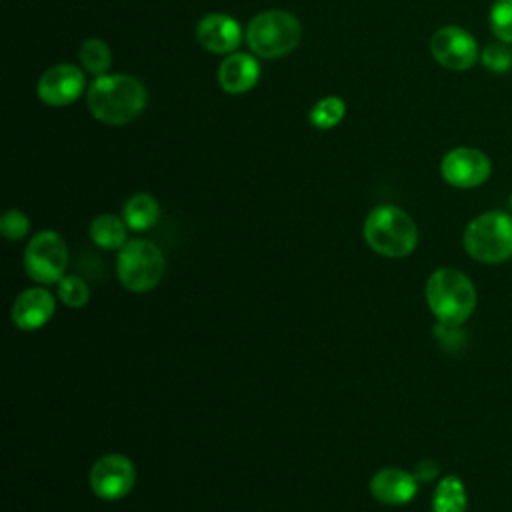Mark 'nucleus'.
<instances>
[{
	"label": "nucleus",
	"instance_id": "obj_26",
	"mask_svg": "<svg viewBox=\"0 0 512 512\" xmlns=\"http://www.w3.org/2000/svg\"><path fill=\"white\" fill-rule=\"evenodd\" d=\"M510 204H512V196H510Z\"/></svg>",
	"mask_w": 512,
	"mask_h": 512
},
{
	"label": "nucleus",
	"instance_id": "obj_2",
	"mask_svg": "<svg viewBox=\"0 0 512 512\" xmlns=\"http://www.w3.org/2000/svg\"><path fill=\"white\" fill-rule=\"evenodd\" d=\"M364 242L380 256L404 258L418 244V226L412 216L394 204L374 206L362 226Z\"/></svg>",
	"mask_w": 512,
	"mask_h": 512
},
{
	"label": "nucleus",
	"instance_id": "obj_8",
	"mask_svg": "<svg viewBox=\"0 0 512 512\" xmlns=\"http://www.w3.org/2000/svg\"><path fill=\"white\" fill-rule=\"evenodd\" d=\"M88 482L92 492L100 500H108V502L120 500L126 494H130V490L136 484L134 462L128 456L118 452L104 454L92 464Z\"/></svg>",
	"mask_w": 512,
	"mask_h": 512
},
{
	"label": "nucleus",
	"instance_id": "obj_18",
	"mask_svg": "<svg viewBox=\"0 0 512 512\" xmlns=\"http://www.w3.org/2000/svg\"><path fill=\"white\" fill-rule=\"evenodd\" d=\"M468 498L462 480L454 474L444 476L432 494V512H466Z\"/></svg>",
	"mask_w": 512,
	"mask_h": 512
},
{
	"label": "nucleus",
	"instance_id": "obj_5",
	"mask_svg": "<svg viewBox=\"0 0 512 512\" xmlns=\"http://www.w3.org/2000/svg\"><path fill=\"white\" fill-rule=\"evenodd\" d=\"M166 270V258L158 244L146 238H132L120 250L116 258L118 282L134 294L154 290Z\"/></svg>",
	"mask_w": 512,
	"mask_h": 512
},
{
	"label": "nucleus",
	"instance_id": "obj_15",
	"mask_svg": "<svg viewBox=\"0 0 512 512\" xmlns=\"http://www.w3.org/2000/svg\"><path fill=\"white\" fill-rule=\"evenodd\" d=\"M260 78V64L252 54L232 52L218 68V84L228 94H244L256 86Z\"/></svg>",
	"mask_w": 512,
	"mask_h": 512
},
{
	"label": "nucleus",
	"instance_id": "obj_22",
	"mask_svg": "<svg viewBox=\"0 0 512 512\" xmlns=\"http://www.w3.org/2000/svg\"><path fill=\"white\" fill-rule=\"evenodd\" d=\"M488 22L498 40L512 44V0H494Z\"/></svg>",
	"mask_w": 512,
	"mask_h": 512
},
{
	"label": "nucleus",
	"instance_id": "obj_4",
	"mask_svg": "<svg viewBox=\"0 0 512 512\" xmlns=\"http://www.w3.org/2000/svg\"><path fill=\"white\" fill-rule=\"evenodd\" d=\"M302 26L292 12L264 10L246 26V44L260 58H282L296 50Z\"/></svg>",
	"mask_w": 512,
	"mask_h": 512
},
{
	"label": "nucleus",
	"instance_id": "obj_1",
	"mask_svg": "<svg viewBox=\"0 0 512 512\" xmlns=\"http://www.w3.org/2000/svg\"><path fill=\"white\" fill-rule=\"evenodd\" d=\"M92 116L110 126H124L136 120L146 108V88L128 74H104L88 88L86 96Z\"/></svg>",
	"mask_w": 512,
	"mask_h": 512
},
{
	"label": "nucleus",
	"instance_id": "obj_19",
	"mask_svg": "<svg viewBox=\"0 0 512 512\" xmlns=\"http://www.w3.org/2000/svg\"><path fill=\"white\" fill-rule=\"evenodd\" d=\"M78 56H80V64L86 72H90L94 76L108 74V68L112 64V52H110V46L104 40L88 38L80 46Z\"/></svg>",
	"mask_w": 512,
	"mask_h": 512
},
{
	"label": "nucleus",
	"instance_id": "obj_9",
	"mask_svg": "<svg viewBox=\"0 0 512 512\" xmlns=\"http://www.w3.org/2000/svg\"><path fill=\"white\" fill-rule=\"evenodd\" d=\"M430 52L448 70H468L480 56L474 36L460 26L438 28L430 38Z\"/></svg>",
	"mask_w": 512,
	"mask_h": 512
},
{
	"label": "nucleus",
	"instance_id": "obj_14",
	"mask_svg": "<svg viewBox=\"0 0 512 512\" xmlns=\"http://www.w3.org/2000/svg\"><path fill=\"white\" fill-rule=\"evenodd\" d=\"M370 494L380 504L402 506L408 504L418 492V478L404 468H380L370 478Z\"/></svg>",
	"mask_w": 512,
	"mask_h": 512
},
{
	"label": "nucleus",
	"instance_id": "obj_3",
	"mask_svg": "<svg viewBox=\"0 0 512 512\" xmlns=\"http://www.w3.org/2000/svg\"><path fill=\"white\" fill-rule=\"evenodd\" d=\"M426 302L440 324L460 326L476 308V288L456 268H438L426 280Z\"/></svg>",
	"mask_w": 512,
	"mask_h": 512
},
{
	"label": "nucleus",
	"instance_id": "obj_20",
	"mask_svg": "<svg viewBox=\"0 0 512 512\" xmlns=\"http://www.w3.org/2000/svg\"><path fill=\"white\" fill-rule=\"evenodd\" d=\"M344 114H346L344 100L340 96H326L312 106L308 120L318 130H330L342 122Z\"/></svg>",
	"mask_w": 512,
	"mask_h": 512
},
{
	"label": "nucleus",
	"instance_id": "obj_13",
	"mask_svg": "<svg viewBox=\"0 0 512 512\" xmlns=\"http://www.w3.org/2000/svg\"><path fill=\"white\" fill-rule=\"evenodd\" d=\"M196 40L208 52L232 54L240 46L242 28L230 14L212 12L198 22Z\"/></svg>",
	"mask_w": 512,
	"mask_h": 512
},
{
	"label": "nucleus",
	"instance_id": "obj_12",
	"mask_svg": "<svg viewBox=\"0 0 512 512\" xmlns=\"http://www.w3.org/2000/svg\"><path fill=\"white\" fill-rule=\"evenodd\" d=\"M56 312V300L48 288L30 286L12 302V324L22 332H34L46 326Z\"/></svg>",
	"mask_w": 512,
	"mask_h": 512
},
{
	"label": "nucleus",
	"instance_id": "obj_25",
	"mask_svg": "<svg viewBox=\"0 0 512 512\" xmlns=\"http://www.w3.org/2000/svg\"><path fill=\"white\" fill-rule=\"evenodd\" d=\"M436 472H438V468H436V464L432 462V460H424V462H420L418 464V468L414 470V476L418 478V480H430V478H434L436 476Z\"/></svg>",
	"mask_w": 512,
	"mask_h": 512
},
{
	"label": "nucleus",
	"instance_id": "obj_7",
	"mask_svg": "<svg viewBox=\"0 0 512 512\" xmlns=\"http://www.w3.org/2000/svg\"><path fill=\"white\" fill-rule=\"evenodd\" d=\"M22 262L34 282L42 286L58 284L68 266L66 240L56 230H40L28 240Z\"/></svg>",
	"mask_w": 512,
	"mask_h": 512
},
{
	"label": "nucleus",
	"instance_id": "obj_24",
	"mask_svg": "<svg viewBox=\"0 0 512 512\" xmlns=\"http://www.w3.org/2000/svg\"><path fill=\"white\" fill-rule=\"evenodd\" d=\"M0 232L6 240H22L30 232V218L22 210L10 208L0 218Z\"/></svg>",
	"mask_w": 512,
	"mask_h": 512
},
{
	"label": "nucleus",
	"instance_id": "obj_6",
	"mask_svg": "<svg viewBox=\"0 0 512 512\" xmlns=\"http://www.w3.org/2000/svg\"><path fill=\"white\" fill-rule=\"evenodd\" d=\"M466 252L484 264L512 256V216L492 210L476 216L464 230Z\"/></svg>",
	"mask_w": 512,
	"mask_h": 512
},
{
	"label": "nucleus",
	"instance_id": "obj_16",
	"mask_svg": "<svg viewBox=\"0 0 512 512\" xmlns=\"http://www.w3.org/2000/svg\"><path fill=\"white\" fill-rule=\"evenodd\" d=\"M90 238L102 250H120L128 242V224L116 214H98L90 222Z\"/></svg>",
	"mask_w": 512,
	"mask_h": 512
},
{
	"label": "nucleus",
	"instance_id": "obj_11",
	"mask_svg": "<svg viewBox=\"0 0 512 512\" xmlns=\"http://www.w3.org/2000/svg\"><path fill=\"white\" fill-rule=\"evenodd\" d=\"M84 90V74L76 64H54L36 86L38 98L48 106H68Z\"/></svg>",
	"mask_w": 512,
	"mask_h": 512
},
{
	"label": "nucleus",
	"instance_id": "obj_10",
	"mask_svg": "<svg viewBox=\"0 0 512 512\" xmlns=\"http://www.w3.org/2000/svg\"><path fill=\"white\" fill-rule=\"evenodd\" d=\"M490 172V158L482 150L470 146L452 148L440 162L442 178L454 188H476L488 180Z\"/></svg>",
	"mask_w": 512,
	"mask_h": 512
},
{
	"label": "nucleus",
	"instance_id": "obj_23",
	"mask_svg": "<svg viewBox=\"0 0 512 512\" xmlns=\"http://www.w3.org/2000/svg\"><path fill=\"white\" fill-rule=\"evenodd\" d=\"M480 60H482L484 68H488L496 74L510 72L512 70V46L502 42V40L492 42V44L482 48Z\"/></svg>",
	"mask_w": 512,
	"mask_h": 512
},
{
	"label": "nucleus",
	"instance_id": "obj_21",
	"mask_svg": "<svg viewBox=\"0 0 512 512\" xmlns=\"http://www.w3.org/2000/svg\"><path fill=\"white\" fill-rule=\"evenodd\" d=\"M58 298L68 308H82L90 300V288L80 276H64L58 282Z\"/></svg>",
	"mask_w": 512,
	"mask_h": 512
},
{
	"label": "nucleus",
	"instance_id": "obj_17",
	"mask_svg": "<svg viewBox=\"0 0 512 512\" xmlns=\"http://www.w3.org/2000/svg\"><path fill=\"white\" fill-rule=\"evenodd\" d=\"M122 218L130 230L142 232V230L152 228L158 222L160 206L152 194L136 192L126 200V204L122 208Z\"/></svg>",
	"mask_w": 512,
	"mask_h": 512
}]
</instances>
